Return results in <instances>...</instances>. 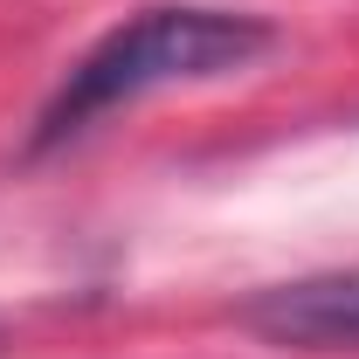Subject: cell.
Masks as SVG:
<instances>
[{
    "label": "cell",
    "instance_id": "obj_2",
    "mask_svg": "<svg viewBox=\"0 0 359 359\" xmlns=\"http://www.w3.org/2000/svg\"><path fill=\"white\" fill-rule=\"evenodd\" d=\"M242 325L290 353H359V269L276 283L242 304Z\"/></svg>",
    "mask_w": 359,
    "mask_h": 359
},
{
    "label": "cell",
    "instance_id": "obj_1",
    "mask_svg": "<svg viewBox=\"0 0 359 359\" xmlns=\"http://www.w3.org/2000/svg\"><path fill=\"white\" fill-rule=\"evenodd\" d=\"M269 42L276 35L256 14H228V7H145L138 21L111 28L62 76V90L48 97V111H42L35 145H62V138L90 132L97 118H111L125 104H145L159 90L235 76L256 55H269Z\"/></svg>",
    "mask_w": 359,
    "mask_h": 359
}]
</instances>
